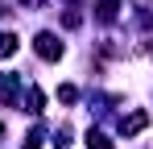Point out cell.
<instances>
[{
	"label": "cell",
	"instance_id": "cell-6",
	"mask_svg": "<svg viewBox=\"0 0 153 149\" xmlns=\"http://www.w3.org/2000/svg\"><path fill=\"white\" fill-rule=\"evenodd\" d=\"M87 149H112V141L103 133H87Z\"/></svg>",
	"mask_w": 153,
	"mask_h": 149
},
{
	"label": "cell",
	"instance_id": "cell-2",
	"mask_svg": "<svg viewBox=\"0 0 153 149\" xmlns=\"http://www.w3.org/2000/svg\"><path fill=\"white\" fill-rule=\"evenodd\" d=\"M145 124H149V112H132L128 120H120V128H124V137H137Z\"/></svg>",
	"mask_w": 153,
	"mask_h": 149
},
{
	"label": "cell",
	"instance_id": "cell-5",
	"mask_svg": "<svg viewBox=\"0 0 153 149\" xmlns=\"http://www.w3.org/2000/svg\"><path fill=\"white\" fill-rule=\"evenodd\" d=\"M25 104H29V112L37 116V112H42V104H46V95H42V87H29V91H25Z\"/></svg>",
	"mask_w": 153,
	"mask_h": 149
},
{
	"label": "cell",
	"instance_id": "cell-11",
	"mask_svg": "<svg viewBox=\"0 0 153 149\" xmlns=\"http://www.w3.org/2000/svg\"><path fill=\"white\" fill-rule=\"evenodd\" d=\"M21 4H29V8H37V4H42V0H21Z\"/></svg>",
	"mask_w": 153,
	"mask_h": 149
},
{
	"label": "cell",
	"instance_id": "cell-1",
	"mask_svg": "<svg viewBox=\"0 0 153 149\" xmlns=\"http://www.w3.org/2000/svg\"><path fill=\"white\" fill-rule=\"evenodd\" d=\"M33 50H37L46 62H58V58H62V42H58L54 33H37V37H33Z\"/></svg>",
	"mask_w": 153,
	"mask_h": 149
},
{
	"label": "cell",
	"instance_id": "cell-9",
	"mask_svg": "<svg viewBox=\"0 0 153 149\" xmlns=\"http://www.w3.org/2000/svg\"><path fill=\"white\" fill-rule=\"evenodd\" d=\"M58 99H62V104H75L79 91H75V87H58Z\"/></svg>",
	"mask_w": 153,
	"mask_h": 149
},
{
	"label": "cell",
	"instance_id": "cell-7",
	"mask_svg": "<svg viewBox=\"0 0 153 149\" xmlns=\"http://www.w3.org/2000/svg\"><path fill=\"white\" fill-rule=\"evenodd\" d=\"M21 149H42V128H33L25 141H21Z\"/></svg>",
	"mask_w": 153,
	"mask_h": 149
},
{
	"label": "cell",
	"instance_id": "cell-10",
	"mask_svg": "<svg viewBox=\"0 0 153 149\" xmlns=\"http://www.w3.org/2000/svg\"><path fill=\"white\" fill-rule=\"evenodd\" d=\"M79 21H83V17H79L75 8H71V13H66V17H62V25H66V29H79Z\"/></svg>",
	"mask_w": 153,
	"mask_h": 149
},
{
	"label": "cell",
	"instance_id": "cell-8",
	"mask_svg": "<svg viewBox=\"0 0 153 149\" xmlns=\"http://www.w3.org/2000/svg\"><path fill=\"white\" fill-rule=\"evenodd\" d=\"M54 145H58V149H66V145H71V128H66V124L54 133Z\"/></svg>",
	"mask_w": 153,
	"mask_h": 149
},
{
	"label": "cell",
	"instance_id": "cell-4",
	"mask_svg": "<svg viewBox=\"0 0 153 149\" xmlns=\"http://www.w3.org/2000/svg\"><path fill=\"white\" fill-rule=\"evenodd\" d=\"M17 54V33H4L0 29V58H13Z\"/></svg>",
	"mask_w": 153,
	"mask_h": 149
},
{
	"label": "cell",
	"instance_id": "cell-12",
	"mask_svg": "<svg viewBox=\"0 0 153 149\" xmlns=\"http://www.w3.org/2000/svg\"><path fill=\"white\" fill-rule=\"evenodd\" d=\"M0 137H4V124H0Z\"/></svg>",
	"mask_w": 153,
	"mask_h": 149
},
{
	"label": "cell",
	"instance_id": "cell-3",
	"mask_svg": "<svg viewBox=\"0 0 153 149\" xmlns=\"http://www.w3.org/2000/svg\"><path fill=\"white\" fill-rule=\"evenodd\" d=\"M116 8H120V0H100L95 4V17L100 21H116Z\"/></svg>",
	"mask_w": 153,
	"mask_h": 149
}]
</instances>
